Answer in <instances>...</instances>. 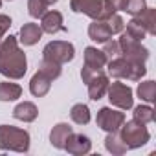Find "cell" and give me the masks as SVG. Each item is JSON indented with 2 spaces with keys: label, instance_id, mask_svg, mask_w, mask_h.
Segmentation results:
<instances>
[{
  "label": "cell",
  "instance_id": "5",
  "mask_svg": "<svg viewBox=\"0 0 156 156\" xmlns=\"http://www.w3.org/2000/svg\"><path fill=\"white\" fill-rule=\"evenodd\" d=\"M119 129H121L119 138L123 140V143L129 149H138V147H141L149 141V130L145 129L143 123H138V121L132 119L127 125H121Z\"/></svg>",
  "mask_w": 156,
  "mask_h": 156
},
{
  "label": "cell",
  "instance_id": "15",
  "mask_svg": "<svg viewBox=\"0 0 156 156\" xmlns=\"http://www.w3.org/2000/svg\"><path fill=\"white\" fill-rule=\"evenodd\" d=\"M42 37V28L35 22H30V24H24L20 28V42L24 46H33L39 42V39Z\"/></svg>",
  "mask_w": 156,
  "mask_h": 156
},
{
  "label": "cell",
  "instance_id": "4",
  "mask_svg": "<svg viewBox=\"0 0 156 156\" xmlns=\"http://www.w3.org/2000/svg\"><path fill=\"white\" fill-rule=\"evenodd\" d=\"M118 44H119V48H121V55H123L127 61L134 62V64H143V62L149 59V50L143 48L141 42L136 41L134 37H130L127 31L121 33Z\"/></svg>",
  "mask_w": 156,
  "mask_h": 156
},
{
  "label": "cell",
  "instance_id": "27",
  "mask_svg": "<svg viewBox=\"0 0 156 156\" xmlns=\"http://www.w3.org/2000/svg\"><path fill=\"white\" fill-rule=\"evenodd\" d=\"M105 22H107V26H108V30H110V33H112V35L121 33V31H123V28H125V22H123V19H121L118 13H112Z\"/></svg>",
  "mask_w": 156,
  "mask_h": 156
},
{
  "label": "cell",
  "instance_id": "10",
  "mask_svg": "<svg viewBox=\"0 0 156 156\" xmlns=\"http://www.w3.org/2000/svg\"><path fill=\"white\" fill-rule=\"evenodd\" d=\"M90 149H92V143L87 136L73 134V132L68 136L66 145H64V151H68L70 154H87Z\"/></svg>",
  "mask_w": 156,
  "mask_h": 156
},
{
  "label": "cell",
  "instance_id": "21",
  "mask_svg": "<svg viewBox=\"0 0 156 156\" xmlns=\"http://www.w3.org/2000/svg\"><path fill=\"white\" fill-rule=\"evenodd\" d=\"M138 20L145 28L147 35H154L156 33V26H154L156 24V11L152 8H145V11L141 15H138Z\"/></svg>",
  "mask_w": 156,
  "mask_h": 156
},
{
  "label": "cell",
  "instance_id": "14",
  "mask_svg": "<svg viewBox=\"0 0 156 156\" xmlns=\"http://www.w3.org/2000/svg\"><path fill=\"white\" fill-rule=\"evenodd\" d=\"M72 132H73V130H72V127H70L68 123H57V125L51 129V132H50V143H51L55 149H64L66 140H68V136H70Z\"/></svg>",
  "mask_w": 156,
  "mask_h": 156
},
{
  "label": "cell",
  "instance_id": "28",
  "mask_svg": "<svg viewBox=\"0 0 156 156\" xmlns=\"http://www.w3.org/2000/svg\"><path fill=\"white\" fill-rule=\"evenodd\" d=\"M39 70H42L44 73H48L51 79H57V77L61 75V64L51 62V61H48V59H42V62H41V68H39Z\"/></svg>",
  "mask_w": 156,
  "mask_h": 156
},
{
  "label": "cell",
  "instance_id": "7",
  "mask_svg": "<svg viewBox=\"0 0 156 156\" xmlns=\"http://www.w3.org/2000/svg\"><path fill=\"white\" fill-rule=\"evenodd\" d=\"M107 94H108V99L114 107H119L121 110L132 108V90H130L129 85L116 81V83L108 85Z\"/></svg>",
  "mask_w": 156,
  "mask_h": 156
},
{
  "label": "cell",
  "instance_id": "11",
  "mask_svg": "<svg viewBox=\"0 0 156 156\" xmlns=\"http://www.w3.org/2000/svg\"><path fill=\"white\" fill-rule=\"evenodd\" d=\"M51 81H53V79H51L48 73H44L42 70H39V72L31 77V83H30V90H31V94L37 96V98L46 96V94L50 92Z\"/></svg>",
  "mask_w": 156,
  "mask_h": 156
},
{
  "label": "cell",
  "instance_id": "26",
  "mask_svg": "<svg viewBox=\"0 0 156 156\" xmlns=\"http://www.w3.org/2000/svg\"><path fill=\"white\" fill-rule=\"evenodd\" d=\"M46 8H48L46 0H30V2H28L30 15H31L33 19H39V17H42V15L46 13Z\"/></svg>",
  "mask_w": 156,
  "mask_h": 156
},
{
  "label": "cell",
  "instance_id": "6",
  "mask_svg": "<svg viewBox=\"0 0 156 156\" xmlns=\"http://www.w3.org/2000/svg\"><path fill=\"white\" fill-rule=\"evenodd\" d=\"M73 55H75L73 44L68 41H53V42L46 44L42 50V57L51 62H57V64H64V62L72 61Z\"/></svg>",
  "mask_w": 156,
  "mask_h": 156
},
{
  "label": "cell",
  "instance_id": "8",
  "mask_svg": "<svg viewBox=\"0 0 156 156\" xmlns=\"http://www.w3.org/2000/svg\"><path fill=\"white\" fill-rule=\"evenodd\" d=\"M96 121H98L99 129H103L105 132H119V127L125 121V114L118 112V110H112L108 107H103L98 112V119Z\"/></svg>",
  "mask_w": 156,
  "mask_h": 156
},
{
  "label": "cell",
  "instance_id": "13",
  "mask_svg": "<svg viewBox=\"0 0 156 156\" xmlns=\"http://www.w3.org/2000/svg\"><path fill=\"white\" fill-rule=\"evenodd\" d=\"M87 85H88V96H90V99L98 101V99H101V98L107 94V88H108V77H107L105 73H99V75L94 77V79H90Z\"/></svg>",
  "mask_w": 156,
  "mask_h": 156
},
{
  "label": "cell",
  "instance_id": "32",
  "mask_svg": "<svg viewBox=\"0 0 156 156\" xmlns=\"http://www.w3.org/2000/svg\"><path fill=\"white\" fill-rule=\"evenodd\" d=\"M0 6H2V0H0Z\"/></svg>",
  "mask_w": 156,
  "mask_h": 156
},
{
  "label": "cell",
  "instance_id": "24",
  "mask_svg": "<svg viewBox=\"0 0 156 156\" xmlns=\"http://www.w3.org/2000/svg\"><path fill=\"white\" fill-rule=\"evenodd\" d=\"M138 96H140L143 101L152 103L154 98H156V85H154V81H145V83H141V85L138 87Z\"/></svg>",
  "mask_w": 156,
  "mask_h": 156
},
{
  "label": "cell",
  "instance_id": "3",
  "mask_svg": "<svg viewBox=\"0 0 156 156\" xmlns=\"http://www.w3.org/2000/svg\"><path fill=\"white\" fill-rule=\"evenodd\" d=\"M147 73L145 64H134L127 61L125 57H114L108 61V75L116 79H129V81H140Z\"/></svg>",
  "mask_w": 156,
  "mask_h": 156
},
{
  "label": "cell",
  "instance_id": "31",
  "mask_svg": "<svg viewBox=\"0 0 156 156\" xmlns=\"http://www.w3.org/2000/svg\"><path fill=\"white\" fill-rule=\"evenodd\" d=\"M55 2H57V0H46V4H48V6H51V4H55Z\"/></svg>",
  "mask_w": 156,
  "mask_h": 156
},
{
  "label": "cell",
  "instance_id": "1",
  "mask_svg": "<svg viewBox=\"0 0 156 156\" xmlns=\"http://www.w3.org/2000/svg\"><path fill=\"white\" fill-rule=\"evenodd\" d=\"M28 61L24 51L19 48L17 39L13 35L6 37L0 42V73L9 79H20L26 73Z\"/></svg>",
  "mask_w": 156,
  "mask_h": 156
},
{
  "label": "cell",
  "instance_id": "29",
  "mask_svg": "<svg viewBox=\"0 0 156 156\" xmlns=\"http://www.w3.org/2000/svg\"><path fill=\"white\" fill-rule=\"evenodd\" d=\"M103 44H105L103 53L107 55V59H108V57H112V59H114V57H118V55L121 53V48H119L118 41H110V39H108V41H107V42H103Z\"/></svg>",
  "mask_w": 156,
  "mask_h": 156
},
{
  "label": "cell",
  "instance_id": "16",
  "mask_svg": "<svg viewBox=\"0 0 156 156\" xmlns=\"http://www.w3.org/2000/svg\"><path fill=\"white\" fill-rule=\"evenodd\" d=\"M13 116H15V119H20V121H24V123H31V121L37 119L39 110H37V107H35L33 103L24 101V103H20V105H17V107L13 108Z\"/></svg>",
  "mask_w": 156,
  "mask_h": 156
},
{
  "label": "cell",
  "instance_id": "30",
  "mask_svg": "<svg viewBox=\"0 0 156 156\" xmlns=\"http://www.w3.org/2000/svg\"><path fill=\"white\" fill-rule=\"evenodd\" d=\"M9 26H11V19L8 15H0V39L6 35V31L9 30Z\"/></svg>",
  "mask_w": 156,
  "mask_h": 156
},
{
  "label": "cell",
  "instance_id": "12",
  "mask_svg": "<svg viewBox=\"0 0 156 156\" xmlns=\"http://www.w3.org/2000/svg\"><path fill=\"white\" fill-rule=\"evenodd\" d=\"M41 19H42V22H41L42 31H46V33H50V35L66 30V28L62 26V15H61L59 11H53V9H51V11H46Z\"/></svg>",
  "mask_w": 156,
  "mask_h": 156
},
{
  "label": "cell",
  "instance_id": "9",
  "mask_svg": "<svg viewBox=\"0 0 156 156\" xmlns=\"http://www.w3.org/2000/svg\"><path fill=\"white\" fill-rule=\"evenodd\" d=\"M70 8L75 13H85L90 19L99 20L103 13V0H72Z\"/></svg>",
  "mask_w": 156,
  "mask_h": 156
},
{
  "label": "cell",
  "instance_id": "2",
  "mask_svg": "<svg viewBox=\"0 0 156 156\" xmlns=\"http://www.w3.org/2000/svg\"><path fill=\"white\" fill-rule=\"evenodd\" d=\"M0 149L26 152L30 149V134L24 129H17L11 125H0Z\"/></svg>",
  "mask_w": 156,
  "mask_h": 156
},
{
  "label": "cell",
  "instance_id": "20",
  "mask_svg": "<svg viewBox=\"0 0 156 156\" xmlns=\"http://www.w3.org/2000/svg\"><path fill=\"white\" fill-rule=\"evenodd\" d=\"M70 118H72V121L77 123V125H87V123L90 121V110H88L87 105L77 103V105L72 107V110H70Z\"/></svg>",
  "mask_w": 156,
  "mask_h": 156
},
{
  "label": "cell",
  "instance_id": "23",
  "mask_svg": "<svg viewBox=\"0 0 156 156\" xmlns=\"http://www.w3.org/2000/svg\"><path fill=\"white\" fill-rule=\"evenodd\" d=\"M134 121L143 123V125L154 121V110H152L151 107H147V105H140V107H136V108H134Z\"/></svg>",
  "mask_w": 156,
  "mask_h": 156
},
{
  "label": "cell",
  "instance_id": "25",
  "mask_svg": "<svg viewBox=\"0 0 156 156\" xmlns=\"http://www.w3.org/2000/svg\"><path fill=\"white\" fill-rule=\"evenodd\" d=\"M145 0H125V6H123V11H127L129 15L132 17H138L145 11Z\"/></svg>",
  "mask_w": 156,
  "mask_h": 156
},
{
  "label": "cell",
  "instance_id": "18",
  "mask_svg": "<svg viewBox=\"0 0 156 156\" xmlns=\"http://www.w3.org/2000/svg\"><path fill=\"white\" fill-rule=\"evenodd\" d=\"M107 55L103 51H99L98 48H92L88 46L85 50V64L90 66V68H96V70H103V66L107 64Z\"/></svg>",
  "mask_w": 156,
  "mask_h": 156
},
{
  "label": "cell",
  "instance_id": "22",
  "mask_svg": "<svg viewBox=\"0 0 156 156\" xmlns=\"http://www.w3.org/2000/svg\"><path fill=\"white\" fill-rule=\"evenodd\" d=\"M105 147L114 154H123V152L129 151V147L123 143V140L118 136V132H108V136L105 140Z\"/></svg>",
  "mask_w": 156,
  "mask_h": 156
},
{
  "label": "cell",
  "instance_id": "17",
  "mask_svg": "<svg viewBox=\"0 0 156 156\" xmlns=\"http://www.w3.org/2000/svg\"><path fill=\"white\" fill-rule=\"evenodd\" d=\"M88 35L96 42H107L108 39H112V33H110L105 20H94L88 28Z\"/></svg>",
  "mask_w": 156,
  "mask_h": 156
},
{
  "label": "cell",
  "instance_id": "19",
  "mask_svg": "<svg viewBox=\"0 0 156 156\" xmlns=\"http://www.w3.org/2000/svg\"><path fill=\"white\" fill-rule=\"evenodd\" d=\"M22 94V88L17 83H0V101H15Z\"/></svg>",
  "mask_w": 156,
  "mask_h": 156
}]
</instances>
